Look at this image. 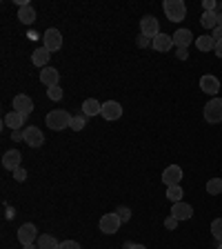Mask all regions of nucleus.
Returning <instances> with one entry per match:
<instances>
[{"mask_svg":"<svg viewBox=\"0 0 222 249\" xmlns=\"http://www.w3.org/2000/svg\"><path fill=\"white\" fill-rule=\"evenodd\" d=\"M176 58H178V60H187V58H189V49H187V47H178V49H176Z\"/></svg>","mask_w":222,"mask_h":249,"instance_id":"nucleus-34","label":"nucleus"},{"mask_svg":"<svg viewBox=\"0 0 222 249\" xmlns=\"http://www.w3.org/2000/svg\"><path fill=\"white\" fill-rule=\"evenodd\" d=\"M22 131H25V140H22L25 145L34 147V149H38V147L45 142V134H42L38 127H31V124H29V127H25Z\"/></svg>","mask_w":222,"mask_h":249,"instance_id":"nucleus-8","label":"nucleus"},{"mask_svg":"<svg viewBox=\"0 0 222 249\" xmlns=\"http://www.w3.org/2000/svg\"><path fill=\"white\" fill-rule=\"evenodd\" d=\"M218 27H222V11L218 14Z\"/></svg>","mask_w":222,"mask_h":249,"instance_id":"nucleus-42","label":"nucleus"},{"mask_svg":"<svg viewBox=\"0 0 222 249\" xmlns=\"http://www.w3.org/2000/svg\"><path fill=\"white\" fill-rule=\"evenodd\" d=\"M49 58H51V52H49L47 47H38L36 52L31 53V65H34V67L45 69L47 65H49Z\"/></svg>","mask_w":222,"mask_h":249,"instance_id":"nucleus-16","label":"nucleus"},{"mask_svg":"<svg viewBox=\"0 0 222 249\" xmlns=\"http://www.w3.org/2000/svg\"><path fill=\"white\" fill-rule=\"evenodd\" d=\"M38 249H58L60 247V243H58L53 236H49V233H42V236H38Z\"/></svg>","mask_w":222,"mask_h":249,"instance_id":"nucleus-24","label":"nucleus"},{"mask_svg":"<svg viewBox=\"0 0 222 249\" xmlns=\"http://www.w3.org/2000/svg\"><path fill=\"white\" fill-rule=\"evenodd\" d=\"M207 194H209V196H220V194H222V178H209Z\"/></svg>","mask_w":222,"mask_h":249,"instance_id":"nucleus-26","label":"nucleus"},{"mask_svg":"<svg viewBox=\"0 0 222 249\" xmlns=\"http://www.w3.org/2000/svg\"><path fill=\"white\" fill-rule=\"evenodd\" d=\"M85 124H87V116H85V114L73 116V118H71V129L73 131H83Z\"/></svg>","mask_w":222,"mask_h":249,"instance_id":"nucleus-28","label":"nucleus"},{"mask_svg":"<svg viewBox=\"0 0 222 249\" xmlns=\"http://www.w3.org/2000/svg\"><path fill=\"white\" fill-rule=\"evenodd\" d=\"M211 233H213V238L218 240V243H222V218H216L211 223Z\"/></svg>","mask_w":222,"mask_h":249,"instance_id":"nucleus-29","label":"nucleus"},{"mask_svg":"<svg viewBox=\"0 0 222 249\" xmlns=\"http://www.w3.org/2000/svg\"><path fill=\"white\" fill-rule=\"evenodd\" d=\"M11 174H14V180H16V182H25V180H27V171L22 169V167H18V169H14V171H11Z\"/></svg>","mask_w":222,"mask_h":249,"instance_id":"nucleus-31","label":"nucleus"},{"mask_svg":"<svg viewBox=\"0 0 222 249\" xmlns=\"http://www.w3.org/2000/svg\"><path fill=\"white\" fill-rule=\"evenodd\" d=\"M182 167L180 165H169L165 171H162V182H165L167 187H173V185H180L182 180Z\"/></svg>","mask_w":222,"mask_h":249,"instance_id":"nucleus-7","label":"nucleus"},{"mask_svg":"<svg viewBox=\"0 0 222 249\" xmlns=\"http://www.w3.org/2000/svg\"><path fill=\"white\" fill-rule=\"evenodd\" d=\"M196 47L200 49V52H205V53L216 52V40L211 38V34H207V36H198L196 38Z\"/></svg>","mask_w":222,"mask_h":249,"instance_id":"nucleus-22","label":"nucleus"},{"mask_svg":"<svg viewBox=\"0 0 222 249\" xmlns=\"http://www.w3.org/2000/svg\"><path fill=\"white\" fill-rule=\"evenodd\" d=\"M80 109H83V114L87 116V118H91V116H100V114H102V105H100L96 98H87V100H85V103H83V107H80Z\"/></svg>","mask_w":222,"mask_h":249,"instance_id":"nucleus-20","label":"nucleus"},{"mask_svg":"<svg viewBox=\"0 0 222 249\" xmlns=\"http://www.w3.org/2000/svg\"><path fill=\"white\" fill-rule=\"evenodd\" d=\"M58 80H60V73H58V69H53V67H45V69L40 71V83L45 85L47 89H49V87H56Z\"/></svg>","mask_w":222,"mask_h":249,"instance_id":"nucleus-17","label":"nucleus"},{"mask_svg":"<svg viewBox=\"0 0 222 249\" xmlns=\"http://www.w3.org/2000/svg\"><path fill=\"white\" fill-rule=\"evenodd\" d=\"M18 20H20L22 25H34V22H36V9L31 5H22L20 9H18Z\"/></svg>","mask_w":222,"mask_h":249,"instance_id":"nucleus-21","label":"nucleus"},{"mask_svg":"<svg viewBox=\"0 0 222 249\" xmlns=\"http://www.w3.org/2000/svg\"><path fill=\"white\" fill-rule=\"evenodd\" d=\"M151 47H154L155 52H160V53H167L173 49V38L169 36V34H158V36L154 38V42H151Z\"/></svg>","mask_w":222,"mask_h":249,"instance_id":"nucleus-14","label":"nucleus"},{"mask_svg":"<svg viewBox=\"0 0 222 249\" xmlns=\"http://www.w3.org/2000/svg\"><path fill=\"white\" fill-rule=\"evenodd\" d=\"M136 42H138V47H140V49H145V47H149V45H151V42H154V40L140 34V36H138V40H136Z\"/></svg>","mask_w":222,"mask_h":249,"instance_id":"nucleus-35","label":"nucleus"},{"mask_svg":"<svg viewBox=\"0 0 222 249\" xmlns=\"http://www.w3.org/2000/svg\"><path fill=\"white\" fill-rule=\"evenodd\" d=\"M25 120H27V116L18 114V111H9V114L5 116V127H9L11 131H18V129H22Z\"/></svg>","mask_w":222,"mask_h":249,"instance_id":"nucleus-18","label":"nucleus"},{"mask_svg":"<svg viewBox=\"0 0 222 249\" xmlns=\"http://www.w3.org/2000/svg\"><path fill=\"white\" fill-rule=\"evenodd\" d=\"M205 120L209 124H218L222 123V98H211L207 105H205Z\"/></svg>","mask_w":222,"mask_h":249,"instance_id":"nucleus-3","label":"nucleus"},{"mask_svg":"<svg viewBox=\"0 0 222 249\" xmlns=\"http://www.w3.org/2000/svg\"><path fill=\"white\" fill-rule=\"evenodd\" d=\"M131 249H147V247H145V245H134Z\"/></svg>","mask_w":222,"mask_h":249,"instance_id":"nucleus-43","label":"nucleus"},{"mask_svg":"<svg viewBox=\"0 0 222 249\" xmlns=\"http://www.w3.org/2000/svg\"><path fill=\"white\" fill-rule=\"evenodd\" d=\"M178 223H180V220H178V218H173V216H167L165 218V227L169 229V231H173V229L178 227Z\"/></svg>","mask_w":222,"mask_h":249,"instance_id":"nucleus-32","label":"nucleus"},{"mask_svg":"<svg viewBox=\"0 0 222 249\" xmlns=\"http://www.w3.org/2000/svg\"><path fill=\"white\" fill-rule=\"evenodd\" d=\"M200 89L207 93V96L216 98V93L220 91V80H218L216 76H211V73H205V76L200 78Z\"/></svg>","mask_w":222,"mask_h":249,"instance_id":"nucleus-11","label":"nucleus"},{"mask_svg":"<svg viewBox=\"0 0 222 249\" xmlns=\"http://www.w3.org/2000/svg\"><path fill=\"white\" fill-rule=\"evenodd\" d=\"M171 216L178 218V220H189L193 216V207L189 202L180 200V202H173V207H171Z\"/></svg>","mask_w":222,"mask_h":249,"instance_id":"nucleus-13","label":"nucleus"},{"mask_svg":"<svg viewBox=\"0 0 222 249\" xmlns=\"http://www.w3.org/2000/svg\"><path fill=\"white\" fill-rule=\"evenodd\" d=\"M218 249H222V243H218Z\"/></svg>","mask_w":222,"mask_h":249,"instance_id":"nucleus-44","label":"nucleus"},{"mask_svg":"<svg viewBox=\"0 0 222 249\" xmlns=\"http://www.w3.org/2000/svg\"><path fill=\"white\" fill-rule=\"evenodd\" d=\"M22 249H38V245H22Z\"/></svg>","mask_w":222,"mask_h":249,"instance_id":"nucleus-40","label":"nucleus"},{"mask_svg":"<svg viewBox=\"0 0 222 249\" xmlns=\"http://www.w3.org/2000/svg\"><path fill=\"white\" fill-rule=\"evenodd\" d=\"M140 34L154 40V38L160 34V22L155 20L154 16H145V18L140 20Z\"/></svg>","mask_w":222,"mask_h":249,"instance_id":"nucleus-6","label":"nucleus"},{"mask_svg":"<svg viewBox=\"0 0 222 249\" xmlns=\"http://www.w3.org/2000/svg\"><path fill=\"white\" fill-rule=\"evenodd\" d=\"M16 236H18V243L20 245H34V240L38 238V229L34 223H25L20 229H18Z\"/></svg>","mask_w":222,"mask_h":249,"instance_id":"nucleus-9","label":"nucleus"},{"mask_svg":"<svg viewBox=\"0 0 222 249\" xmlns=\"http://www.w3.org/2000/svg\"><path fill=\"white\" fill-rule=\"evenodd\" d=\"M216 56L222 58V42H218V45H216Z\"/></svg>","mask_w":222,"mask_h":249,"instance_id":"nucleus-38","label":"nucleus"},{"mask_svg":"<svg viewBox=\"0 0 222 249\" xmlns=\"http://www.w3.org/2000/svg\"><path fill=\"white\" fill-rule=\"evenodd\" d=\"M102 116L104 120H118L120 116H122V107H120V103H116V100H107V103H102Z\"/></svg>","mask_w":222,"mask_h":249,"instance_id":"nucleus-12","label":"nucleus"},{"mask_svg":"<svg viewBox=\"0 0 222 249\" xmlns=\"http://www.w3.org/2000/svg\"><path fill=\"white\" fill-rule=\"evenodd\" d=\"M131 247H134V243H124L122 245V249H131Z\"/></svg>","mask_w":222,"mask_h":249,"instance_id":"nucleus-41","label":"nucleus"},{"mask_svg":"<svg viewBox=\"0 0 222 249\" xmlns=\"http://www.w3.org/2000/svg\"><path fill=\"white\" fill-rule=\"evenodd\" d=\"M14 111H18V114L22 116H29L31 111H34V100L27 96V93H18V96H14Z\"/></svg>","mask_w":222,"mask_h":249,"instance_id":"nucleus-10","label":"nucleus"},{"mask_svg":"<svg viewBox=\"0 0 222 249\" xmlns=\"http://www.w3.org/2000/svg\"><path fill=\"white\" fill-rule=\"evenodd\" d=\"M20 162H22V154L18 149H9V151H5V156H2V167L9 171L18 169Z\"/></svg>","mask_w":222,"mask_h":249,"instance_id":"nucleus-15","label":"nucleus"},{"mask_svg":"<svg viewBox=\"0 0 222 249\" xmlns=\"http://www.w3.org/2000/svg\"><path fill=\"white\" fill-rule=\"evenodd\" d=\"M42 47H47V49H49V52H58V49H60L62 47V34L58 29H47L45 31V36H42Z\"/></svg>","mask_w":222,"mask_h":249,"instance_id":"nucleus-5","label":"nucleus"},{"mask_svg":"<svg viewBox=\"0 0 222 249\" xmlns=\"http://www.w3.org/2000/svg\"><path fill=\"white\" fill-rule=\"evenodd\" d=\"M202 7H205V11H216V2H213V0H205Z\"/></svg>","mask_w":222,"mask_h":249,"instance_id":"nucleus-37","label":"nucleus"},{"mask_svg":"<svg viewBox=\"0 0 222 249\" xmlns=\"http://www.w3.org/2000/svg\"><path fill=\"white\" fill-rule=\"evenodd\" d=\"M191 29H185V27H180L178 31H173V47H189L191 45Z\"/></svg>","mask_w":222,"mask_h":249,"instance_id":"nucleus-19","label":"nucleus"},{"mask_svg":"<svg viewBox=\"0 0 222 249\" xmlns=\"http://www.w3.org/2000/svg\"><path fill=\"white\" fill-rule=\"evenodd\" d=\"M120 218H118V213H104L102 218H100V231L102 233H107V236H111V233H116V231H120Z\"/></svg>","mask_w":222,"mask_h":249,"instance_id":"nucleus-4","label":"nucleus"},{"mask_svg":"<svg viewBox=\"0 0 222 249\" xmlns=\"http://www.w3.org/2000/svg\"><path fill=\"white\" fill-rule=\"evenodd\" d=\"M71 118L73 116L69 111H65V109H53V111H49L45 116V123L49 129L62 131V129H67V127H71Z\"/></svg>","mask_w":222,"mask_h":249,"instance_id":"nucleus-1","label":"nucleus"},{"mask_svg":"<svg viewBox=\"0 0 222 249\" xmlns=\"http://www.w3.org/2000/svg\"><path fill=\"white\" fill-rule=\"evenodd\" d=\"M162 9H165V16L171 22H182L187 18V5L182 0H165Z\"/></svg>","mask_w":222,"mask_h":249,"instance_id":"nucleus-2","label":"nucleus"},{"mask_svg":"<svg viewBox=\"0 0 222 249\" xmlns=\"http://www.w3.org/2000/svg\"><path fill=\"white\" fill-rule=\"evenodd\" d=\"M182 196H185V192H182V187L180 185H173V187H167V198L171 200V205L173 202H180Z\"/></svg>","mask_w":222,"mask_h":249,"instance_id":"nucleus-25","label":"nucleus"},{"mask_svg":"<svg viewBox=\"0 0 222 249\" xmlns=\"http://www.w3.org/2000/svg\"><path fill=\"white\" fill-rule=\"evenodd\" d=\"M58 249H83V247H80L76 240H65V243H60V247Z\"/></svg>","mask_w":222,"mask_h":249,"instance_id":"nucleus-33","label":"nucleus"},{"mask_svg":"<svg viewBox=\"0 0 222 249\" xmlns=\"http://www.w3.org/2000/svg\"><path fill=\"white\" fill-rule=\"evenodd\" d=\"M62 96H65V91H62L60 85H56V87H49L47 89V98L53 100V103H58V100H62Z\"/></svg>","mask_w":222,"mask_h":249,"instance_id":"nucleus-27","label":"nucleus"},{"mask_svg":"<svg viewBox=\"0 0 222 249\" xmlns=\"http://www.w3.org/2000/svg\"><path fill=\"white\" fill-rule=\"evenodd\" d=\"M27 38H29V40H36V38H38V34H36V31H34V29H31L29 34H27Z\"/></svg>","mask_w":222,"mask_h":249,"instance_id":"nucleus-39","label":"nucleus"},{"mask_svg":"<svg viewBox=\"0 0 222 249\" xmlns=\"http://www.w3.org/2000/svg\"><path fill=\"white\" fill-rule=\"evenodd\" d=\"M211 38L216 40V45L218 42H222V27H216V29L211 31Z\"/></svg>","mask_w":222,"mask_h":249,"instance_id":"nucleus-36","label":"nucleus"},{"mask_svg":"<svg viewBox=\"0 0 222 249\" xmlns=\"http://www.w3.org/2000/svg\"><path fill=\"white\" fill-rule=\"evenodd\" d=\"M200 25L205 27V29L213 31L218 27V14L216 11H205V14L200 16Z\"/></svg>","mask_w":222,"mask_h":249,"instance_id":"nucleus-23","label":"nucleus"},{"mask_svg":"<svg viewBox=\"0 0 222 249\" xmlns=\"http://www.w3.org/2000/svg\"><path fill=\"white\" fill-rule=\"evenodd\" d=\"M116 213H118L120 223H129V220H131V209L129 207H118V209H116Z\"/></svg>","mask_w":222,"mask_h":249,"instance_id":"nucleus-30","label":"nucleus"},{"mask_svg":"<svg viewBox=\"0 0 222 249\" xmlns=\"http://www.w3.org/2000/svg\"><path fill=\"white\" fill-rule=\"evenodd\" d=\"M220 7H222V2H220Z\"/></svg>","mask_w":222,"mask_h":249,"instance_id":"nucleus-45","label":"nucleus"}]
</instances>
